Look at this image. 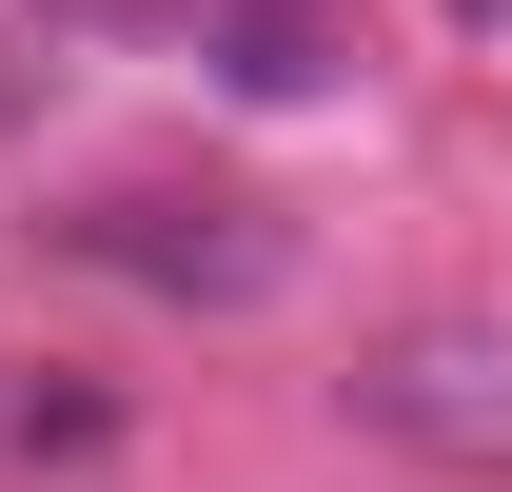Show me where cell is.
I'll return each mask as SVG.
<instances>
[{"mask_svg": "<svg viewBox=\"0 0 512 492\" xmlns=\"http://www.w3.org/2000/svg\"><path fill=\"white\" fill-rule=\"evenodd\" d=\"M79 276H119V296H178V315H256L276 276H296V237H276V197L237 178H119V197H79L60 217Z\"/></svg>", "mask_w": 512, "mask_h": 492, "instance_id": "6da1fadb", "label": "cell"}, {"mask_svg": "<svg viewBox=\"0 0 512 492\" xmlns=\"http://www.w3.org/2000/svg\"><path fill=\"white\" fill-rule=\"evenodd\" d=\"M355 414L414 433V453H512V374L473 355V335H394V355L355 374Z\"/></svg>", "mask_w": 512, "mask_h": 492, "instance_id": "7a4b0ae2", "label": "cell"}, {"mask_svg": "<svg viewBox=\"0 0 512 492\" xmlns=\"http://www.w3.org/2000/svg\"><path fill=\"white\" fill-rule=\"evenodd\" d=\"M197 40H217L237 99H316V79L355 60V20H335V0H197Z\"/></svg>", "mask_w": 512, "mask_h": 492, "instance_id": "3957f363", "label": "cell"}, {"mask_svg": "<svg viewBox=\"0 0 512 492\" xmlns=\"http://www.w3.org/2000/svg\"><path fill=\"white\" fill-rule=\"evenodd\" d=\"M453 20H473V40H512V0H453Z\"/></svg>", "mask_w": 512, "mask_h": 492, "instance_id": "277c9868", "label": "cell"}]
</instances>
